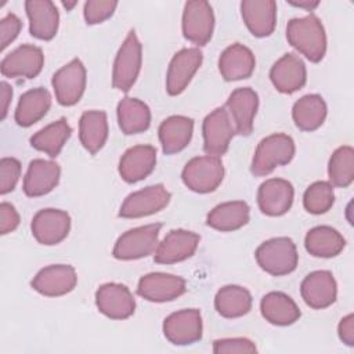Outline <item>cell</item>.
<instances>
[{
    "instance_id": "6da1fadb",
    "label": "cell",
    "mask_w": 354,
    "mask_h": 354,
    "mask_svg": "<svg viewBox=\"0 0 354 354\" xmlns=\"http://www.w3.org/2000/svg\"><path fill=\"white\" fill-rule=\"evenodd\" d=\"M286 39L311 62H319L326 53L325 29L314 14L290 19L286 26Z\"/></svg>"
},
{
    "instance_id": "7a4b0ae2",
    "label": "cell",
    "mask_w": 354,
    "mask_h": 354,
    "mask_svg": "<svg viewBox=\"0 0 354 354\" xmlns=\"http://www.w3.org/2000/svg\"><path fill=\"white\" fill-rule=\"evenodd\" d=\"M295 156V142L283 133H275L263 138L254 152L250 171L261 177L270 174L275 167L289 163Z\"/></svg>"
},
{
    "instance_id": "3957f363",
    "label": "cell",
    "mask_w": 354,
    "mask_h": 354,
    "mask_svg": "<svg viewBox=\"0 0 354 354\" xmlns=\"http://www.w3.org/2000/svg\"><path fill=\"white\" fill-rule=\"evenodd\" d=\"M257 264L268 274L282 277L295 271L299 254L296 245L290 238L278 236L263 242L256 253Z\"/></svg>"
},
{
    "instance_id": "277c9868",
    "label": "cell",
    "mask_w": 354,
    "mask_h": 354,
    "mask_svg": "<svg viewBox=\"0 0 354 354\" xmlns=\"http://www.w3.org/2000/svg\"><path fill=\"white\" fill-rule=\"evenodd\" d=\"M142 61V47L134 30H130L122 43L112 71V86L120 91H129L136 83Z\"/></svg>"
},
{
    "instance_id": "5b68a950",
    "label": "cell",
    "mask_w": 354,
    "mask_h": 354,
    "mask_svg": "<svg viewBox=\"0 0 354 354\" xmlns=\"http://www.w3.org/2000/svg\"><path fill=\"white\" fill-rule=\"evenodd\" d=\"M183 183L194 192L207 194L214 191L224 178V166L220 156L205 155L192 158L181 174Z\"/></svg>"
},
{
    "instance_id": "8992f818",
    "label": "cell",
    "mask_w": 354,
    "mask_h": 354,
    "mask_svg": "<svg viewBox=\"0 0 354 354\" xmlns=\"http://www.w3.org/2000/svg\"><path fill=\"white\" fill-rule=\"evenodd\" d=\"M160 228L162 224L155 223L126 231L113 246V257L118 260H137L152 254L159 243Z\"/></svg>"
},
{
    "instance_id": "52a82bcc",
    "label": "cell",
    "mask_w": 354,
    "mask_h": 354,
    "mask_svg": "<svg viewBox=\"0 0 354 354\" xmlns=\"http://www.w3.org/2000/svg\"><path fill=\"white\" fill-rule=\"evenodd\" d=\"M214 14L205 0L187 1L183 12V35L194 44L205 46L213 35Z\"/></svg>"
},
{
    "instance_id": "ba28073f",
    "label": "cell",
    "mask_w": 354,
    "mask_h": 354,
    "mask_svg": "<svg viewBox=\"0 0 354 354\" xmlns=\"http://www.w3.org/2000/svg\"><path fill=\"white\" fill-rule=\"evenodd\" d=\"M202 133L203 149L207 155L220 156L227 152L230 141L236 133L225 106L216 108L205 118Z\"/></svg>"
},
{
    "instance_id": "9c48e42d",
    "label": "cell",
    "mask_w": 354,
    "mask_h": 354,
    "mask_svg": "<svg viewBox=\"0 0 354 354\" xmlns=\"http://www.w3.org/2000/svg\"><path fill=\"white\" fill-rule=\"evenodd\" d=\"M55 98L64 106L75 105L86 88V68L77 58L58 69L51 80Z\"/></svg>"
},
{
    "instance_id": "30bf717a",
    "label": "cell",
    "mask_w": 354,
    "mask_h": 354,
    "mask_svg": "<svg viewBox=\"0 0 354 354\" xmlns=\"http://www.w3.org/2000/svg\"><path fill=\"white\" fill-rule=\"evenodd\" d=\"M171 195L162 184L145 187L130 194L120 206L119 216L124 218H138L158 213L167 206Z\"/></svg>"
},
{
    "instance_id": "8fae6325",
    "label": "cell",
    "mask_w": 354,
    "mask_h": 354,
    "mask_svg": "<svg viewBox=\"0 0 354 354\" xmlns=\"http://www.w3.org/2000/svg\"><path fill=\"white\" fill-rule=\"evenodd\" d=\"M165 337L176 346L192 344L202 339V315L196 308L170 314L163 322Z\"/></svg>"
},
{
    "instance_id": "7c38bea8",
    "label": "cell",
    "mask_w": 354,
    "mask_h": 354,
    "mask_svg": "<svg viewBox=\"0 0 354 354\" xmlns=\"http://www.w3.org/2000/svg\"><path fill=\"white\" fill-rule=\"evenodd\" d=\"M30 230L39 243L57 245L69 234L71 217L59 209H41L32 218Z\"/></svg>"
},
{
    "instance_id": "4fadbf2b",
    "label": "cell",
    "mask_w": 354,
    "mask_h": 354,
    "mask_svg": "<svg viewBox=\"0 0 354 354\" xmlns=\"http://www.w3.org/2000/svg\"><path fill=\"white\" fill-rule=\"evenodd\" d=\"M95 304L100 313L111 319H126L134 314L136 301L127 286L104 283L95 292Z\"/></svg>"
},
{
    "instance_id": "5bb4252c",
    "label": "cell",
    "mask_w": 354,
    "mask_h": 354,
    "mask_svg": "<svg viewBox=\"0 0 354 354\" xmlns=\"http://www.w3.org/2000/svg\"><path fill=\"white\" fill-rule=\"evenodd\" d=\"M185 279L166 272H151L144 275L137 286V293L148 301H171L185 293Z\"/></svg>"
},
{
    "instance_id": "9a60e30c",
    "label": "cell",
    "mask_w": 354,
    "mask_h": 354,
    "mask_svg": "<svg viewBox=\"0 0 354 354\" xmlns=\"http://www.w3.org/2000/svg\"><path fill=\"white\" fill-rule=\"evenodd\" d=\"M202 64V53L196 47L183 48L176 53L169 64L166 90L170 95H178L189 84Z\"/></svg>"
},
{
    "instance_id": "2e32d148",
    "label": "cell",
    "mask_w": 354,
    "mask_h": 354,
    "mask_svg": "<svg viewBox=\"0 0 354 354\" xmlns=\"http://www.w3.org/2000/svg\"><path fill=\"white\" fill-rule=\"evenodd\" d=\"M43 64L44 55L40 47L22 44L3 58L0 69L6 77L33 79L40 73Z\"/></svg>"
},
{
    "instance_id": "e0dca14e",
    "label": "cell",
    "mask_w": 354,
    "mask_h": 354,
    "mask_svg": "<svg viewBox=\"0 0 354 354\" xmlns=\"http://www.w3.org/2000/svg\"><path fill=\"white\" fill-rule=\"evenodd\" d=\"M77 282L76 271L69 264H53L41 268L32 281V288L43 296L58 297L73 290Z\"/></svg>"
},
{
    "instance_id": "ac0fdd59",
    "label": "cell",
    "mask_w": 354,
    "mask_h": 354,
    "mask_svg": "<svg viewBox=\"0 0 354 354\" xmlns=\"http://www.w3.org/2000/svg\"><path fill=\"white\" fill-rule=\"evenodd\" d=\"M201 236L187 230H171L160 243L153 254V260L159 264H173L189 259L198 245Z\"/></svg>"
},
{
    "instance_id": "d6986e66",
    "label": "cell",
    "mask_w": 354,
    "mask_h": 354,
    "mask_svg": "<svg viewBox=\"0 0 354 354\" xmlns=\"http://www.w3.org/2000/svg\"><path fill=\"white\" fill-rule=\"evenodd\" d=\"M259 108V95L250 87H241L234 90L225 104L230 113L235 133L249 136L253 130V120Z\"/></svg>"
},
{
    "instance_id": "ffe728a7",
    "label": "cell",
    "mask_w": 354,
    "mask_h": 354,
    "mask_svg": "<svg viewBox=\"0 0 354 354\" xmlns=\"http://www.w3.org/2000/svg\"><path fill=\"white\" fill-rule=\"evenodd\" d=\"M293 185L283 178H270L264 181L257 191V203L267 216H282L293 203Z\"/></svg>"
},
{
    "instance_id": "44dd1931",
    "label": "cell",
    "mask_w": 354,
    "mask_h": 354,
    "mask_svg": "<svg viewBox=\"0 0 354 354\" xmlns=\"http://www.w3.org/2000/svg\"><path fill=\"white\" fill-rule=\"evenodd\" d=\"M300 293L304 303L311 308H326L336 300V281L332 272L325 270L310 272L301 282Z\"/></svg>"
},
{
    "instance_id": "7402d4cb",
    "label": "cell",
    "mask_w": 354,
    "mask_h": 354,
    "mask_svg": "<svg viewBox=\"0 0 354 354\" xmlns=\"http://www.w3.org/2000/svg\"><path fill=\"white\" fill-rule=\"evenodd\" d=\"M270 79L278 91L283 94H292L306 84V65L297 55L288 53L272 65L270 71Z\"/></svg>"
},
{
    "instance_id": "603a6c76",
    "label": "cell",
    "mask_w": 354,
    "mask_h": 354,
    "mask_svg": "<svg viewBox=\"0 0 354 354\" xmlns=\"http://www.w3.org/2000/svg\"><path fill=\"white\" fill-rule=\"evenodd\" d=\"M241 12L253 36L266 37L274 32L277 24V3L274 0H243Z\"/></svg>"
},
{
    "instance_id": "cb8c5ba5",
    "label": "cell",
    "mask_w": 354,
    "mask_h": 354,
    "mask_svg": "<svg viewBox=\"0 0 354 354\" xmlns=\"http://www.w3.org/2000/svg\"><path fill=\"white\" fill-rule=\"evenodd\" d=\"M156 165V148L152 145H136L120 158L119 174L126 183H137L152 173Z\"/></svg>"
},
{
    "instance_id": "d4e9b609",
    "label": "cell",
    "mask_w": 354,
    "mask_h": 354,
    "mask_svg": "<svg viewBox=\"0 0 354 354\" xmlns=\"http://www.w3.org/2000/svg\"><path fill=\"white\" fill-rule=\"evenodd\" d=\"M26 15L29 18V32L40 40H51L58 30L59 14L55 4L50 0L25 1Z\"/></svg>"
},
{
    "instance_id": "484cf974",
    "label": "cell",
    "mask_w": 354,
    "mask_h": 354,
    "mask_svg": "<svg viewBox=\"0 0 354 354\" xmlns=\"http://www.w3.org/2000/svg\"><path fill=\"white\" fill-rule=\"evenodd\" d=\"M59 176L61 169L55 162L33 159L24 177V192L30 198L46 195L57 187Z\"/></svg>"
},
{
    "instance_id": "4316f807",
    "label": "cell",
    "mask_w": 354,
    "mask_h": 354,
    "mask_svg": "<svg viewBox=\"0 0 354 354\" xmlns=\"http://www.w3.org/2000/svg\"><path fill=\"white\" fill-rule=\"evenodd\" d=\"M256 66L253 53L241 43L227 47L218 58V69L224 80L234 82L248 79Z\"/></svg>"
},
{
    "instance_id": "83f0119b",
    "label": "cell",
    "mask_w": 354,
    "mask_h": 354,
    "mask_svg": "<svg viewBox=\"0 0 354 354\" xmlns=\"http://www.w3.org/2000/svg\"><path fill=\"white\" fill-rule=\"evenodd\" d=\"M159 141L166 155L183 151L191 141L194 120L187 116L174 115L165 119L159 126Z\"/></svg>"
},
{
    "instance_id": "f1b7e54d",
    "label": "cell",
    "mask_w": 354,
    "mask_h": 354,
    "mask_svg": "<svg viewBox=\"0 0 354 354\" xmlns=\"http://www.w3.org/2000/svg\"><path fill=\"white\" fill-rule=\"evenodd\" d=\"M249 218H250V209L248 203L243 201H232V202H224L217 205L207 214L206 223L209 227L217 231L230 232L246 225Z\"/></svg>"
},
{
    "instance_id": "f546056e",
    "label": "cell",
    "mask_w": 354,
    "mask_h": 354,
    "mask_svg": "<svg viewBox=\"0 0 354 354\" xmlns=\"http://www.w3.org/2000/svg\"><path fill=\"white\" fill-rule=\"evenodd\" d=\"M261 315L272 325L286 326L295 324L300 318L297 304L282 292L267 293L260 303Z\"/></svg>"
},
{
    "instance_id": "4dcf8cb0",
    "label": "cell",
    "mask_w": 354,
    "mask_h": 354,
    "mask_svg": "<svg viewBox=\"0 0 354 354\" xmlns=\"http://www.w3.org/2000/svg\"><path fill=\"white\" fill-rule=\"evenodd\" d=\"M51 106V95L43 88H32L24 93L15 109V122L22 127H29L39 122Z\"/></svg>"
},
{
    "instance_id": "1f68e13d",
    "label": "cell",
    "mask_w": 354,
    "mask_h": 354,
    "mask_svg": "<svg viewBox=\"0 0 354 354\" xmlns=\"http://www.w3.org/2000/svg\"><path fill=\"white\" fill-rule=\"evenodd\" d=\"M304 246L310 254L328 259L337 256L344 249L346 241L337 230L329 225H318L307 232Z\"/></svg>"
},
{
    "instance_id": "d6a6232c",
    "label": "cell",
    "mask_w": 354,
    "mask_h": 354,
    "mask_svg": "<svg viewBox=\"0 0 354 354\" xmlns=\"http://www.w3.org/2000/svg\"><path fill=\"white\" fill-rule=\"evenodd\" d=\"M79 138L91 153H97L108 138V120L104 111H87L79 122Z\"/></svg>"
},
{
    "instance_id": "836d02e7",
    "label": "cell",
    "mask_w": 354,
    "mask_h": 354,
    "mask_svg": "<svg viewBox=\"0 0 354 354\" xmlns=\"http://www.w3.org/2000/svg\"><path fill=\"white\" fill-rule=\"evenodd\" d=\"M116 112L119 127L124 134L142 133L151 124V111L148 105L137 98H122Z\"/></svg>"
},
{
    "instance_id": "e575fe53",
    "label": "cell",
    "mask_w": 354,
    "mask_h": 354,
    "mask_svg": "<svg viewBox=\"0 0 354 354\" xmlns=\"http://www.w3.org/2000/svg\"><path fill=\"white\" fill-rule=\"evenodd\" d=\"M214 307L224 318H238L250 311L252 295L243 286L227 285L217 292L214 297Z\"/></svg>"
},
{
    "instance_id": "d590c367",
    "label": "cell",
    "mask_w": 354,
    "mask_h": 354,
    "mask_svg": "<svg viewBox=\"0 0 354 354\" xmlns=\"http://www.w3.org/2000/svg\"><path fill=\"white\" fill-rule=\"evenodd\" d=\"M292 116L300 130H317L326 118V104L321 95L307 94L295 102Z\"/></svg>"
},
{
    "instance_id": "8d00e7d4",
    "label": "cell",
    "mask_w": 354,
    "mask_h": 354,
    "mask_svg": "<svg viewBox=\"0 0 354 354\" xmlns=\"http://www.w3.org/2000/svg\"><path fill=\"white\" fill-rule=\"evenodd\" d=\"M71 134H72L71 126L68 124L65 118H61L47 124L41 130H39L36 134H33L30 137V145L35 149L41 151L51 158H55L59 155L61 149L64 148Z\"/></svg>"
},
{
    "instance_id": "74e56055",
    "label": "cell",
    "mask_w": 354,
    "mask_h": 354,
    "mask_svg": "<svg viewBox=\"0 0 354 354\" xmlns=\"http://www.w3.org/2000/svg\"><path fill=\"white\" fill-rule=\"evenodd\" d=\"M328 174L332 185L346 188L354 180V149L350 145L339 147L330 156Z\"/></svg>"
},
{
    "instance_id": "f35d334b",
    "label": "cell",
    "mask_w": 354,
    "mask_h": 354,
    "mask_svg": "<svg viewBox=\"0 0 354 354\" xmlns=\"http://www.w3.org/2000/svg\"><path fill=\"white\" fill-rule=\"evenodd\" d=\"M335 202L333 185L328 181L313 183L304 192L303 205L308 213L322 214L326 213Z\"/></svg>"
},
{
    "instance_id": "ab89813d",
    "label": "cell",
    "mask_w": 354,
    "mask_h": 354,
    "mask_svg": "<svg viewBox=\"0 0 354 354\" xmlns=\"http://www.w3.org/2000/svg\"><path fill=\"white\" fill-rule=\"evenodd\" d=\"M116 7L118 1L113 0H88L84 3V19L88 25L101 24L113 14Z\"/></svg>"
},
{
    "instance_id": "60d3db41",
    "label": "cell",
    "mask_w": 354,
    "mask_h": 354,
    "mask_svg": "<svg viewBox=\"0 0 354 354\" xmlns=\"http://www.w3.org/2000/svg\"><path fill=\"white\" fill-rule=\"evenodd\" d=\"M21 176V163L15 158H3L0 160V194L11 192Z\"/></svg>"
},
{
    "instance_id": "b9f144b4",
    "label": "cell",
    "mask_w": 354,
    "mask_h": 354,
    "mask_svg": "<svg viewBox=\"0 0 354 354\" xmlns=\"http://www.w3.org/2000/svg\"><path fill=\"white\" fill-rule=\"evenodd\" d=\"M213 351L216 354L224 353H256L257 348L254 343L246 337H234V339H218L213 343Z\"/></svg>"
},
{
    "instance_id": "7bdbcfd3",
    "label": "cell",
    "mask_w": 354,
    "mask_h": 354,
    "mask_svg": "<svg viewBox=\"0 0 354 354\" xmlns=\"http://www.w3.org/2000/svg\"><path fill=\"white\" fill-rule=\"evenodd\" d=\"M21 28H22L21 19L15 14H12V12H10L4 18H1V21H0V44H1V50H4L11 41L15 40V37L18 36Z\"/></svg>"
},
{
    "instance_id": "ee69618b",
    "label": "cell",
    "mask_w": 354,
    "mask_h": 354,
    "mask_svg": "<svg viewBox=\"0 0 354 354\" xmlns=\"http://www.w3.org/2000/svg\"><path fill=\"white\" fill-rule=\"evenodd\" d=\"M19 225V214L11 203L0 205V234L6 235Z\"/></svg>"
},
{
    "instance_id": "f6af8a7d",
    "label": "cell",
    "mask_w": 354,
    "mask_h": 354,
    "mask_svg": "<svg viewBox=\"0 0 354 354\" xmlns=\"http://www.w3.org/2000/svg\"><path fill=\"white\" fill-rule=\"evenodd\" d=\"M337 332L343 343H346L347 346L354 344V315L353 314H348L344 318H342Z\"/></svg>"
},
{
    "instance_id": "bcb514c9",
    "label": "cell",
    "mask_w": 354,
    "mask_h": 354,
    "mask_svg": "<svg viewBox=\"0 0 354 354\" xmlns=\"http://www.w3.org/2000/svg\"><path fill=\"white\" fill-rule=\"evenodd\" d=\"M0 87H1V119H4L7 116L8 104L12 97V90L7 82H1Z\"/></svg>"
},
{
    "instance_id": "7dc6e473",
    "label": "cell",
    "mask_w": 354,
    "mask_h": 354,
    "mask_svg": "<svg viewBox=\"0 0 354 354\" xmlns=\"http://www.w3.org/2000/svg\"><path fill=\"white\" fill-rule=\"evenodd\" d=\"M292 6H295V7H299V8H306L307 11H311V10H314L318 4H319V1L318 0H301V1H289Z\"/></svg>"
},
{
    "instance_id": "c3c4849f",
    "label": "cell",
    "mask_w": 354,
    "mask_h": 354,
    "mask_svg": "<svg viewBox=\"0 0 354 354\" xmlns=\"http://www.w3.org/2000/svg\"><path fill=\"white\" fill-rule=\"evenodd\" d=\"M77 4V1H72V3H68V1H62V6L66 8V10H72L75 6Z\"/></svg>"
}]
</instances>
